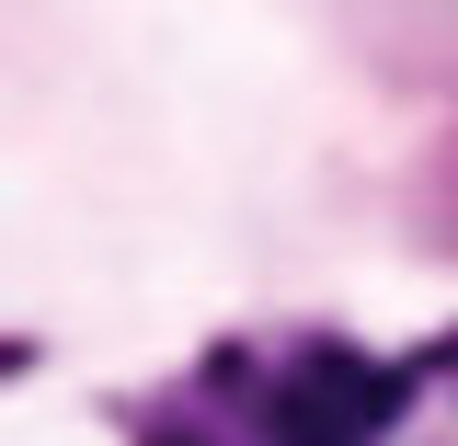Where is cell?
Returning a JSON list of instances; mask_svg holds the SVG:
<instances>
[{
    "label": "cell",
    "instance_id": "obj_1",
    "mask_svg": "<svg viewBox=\"0 0 458 446\" xmlns=\"http://www.w3.org/2000/svg\"><path fill=\"white\" fill-rule=\"evenodd\" d=\"M412 378L424 366L355 355V343H310V355H286L276 378H264L252 435L264 446H390L401 412H412Z\"/></svg>",
    "mask_w": 458,
    "mask_h": 446
},
{
    "label": "cell",
    "instance_id": "obj_2",
    "mask_svg": "<svg viewBox=\"0 0 458 446\" xmlns=\"http://www.w3.org/2000/svg\"><path fill=\"white\" fill-rule=\"evenodd\" d=\"M0 366H12V343H0Z\"/></svg>",
    "mask_w": 458,
    "mask_h": 446
}]
</instances>
